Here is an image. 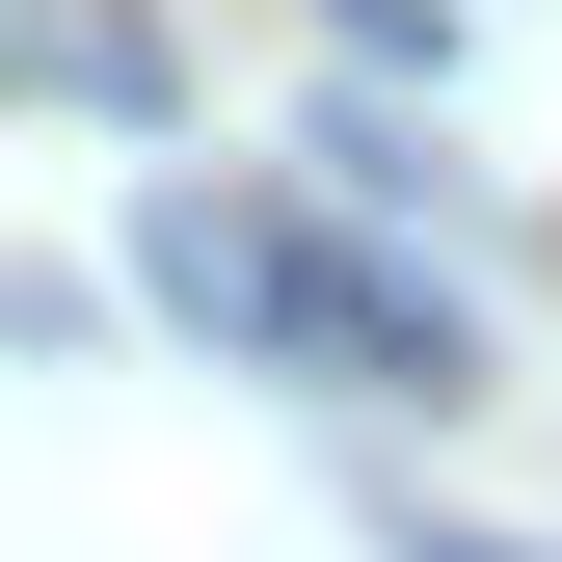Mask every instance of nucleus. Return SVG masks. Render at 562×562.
<instances>
[{
    "label": "nucleus",
    "instance_id": "obj_2",
    "mask_svg": "<svg viewBox=\"0 0 562 562\" xmlns=\"http://www.w3.org/2000/svg\"><path fill=\"white\" fill-rule=\"evenodd\" d=\"M402 562H536V536H429V509H402Z\"/></svg>",
    "mask_w": 562,
    "mask_h": 562
},
{
    "label": "nucleus",
    "instance_id": "obj_1",
    "mask_svg": "<svg viewBox=\"0 0 562 562\" xmlns=\"http://www.w3.org/2000/svg\"><path fill=\"white\" fill-rule=\"evenodd\" d=\"M134 268H161V295L215 322L241 375H295V402H456V375H482V348H456V295H402L375 241L268 215V188H161V215H134Z\"/></svg>",
    "mask_w": 562,
    "mask_h": 562
}]
</instances>
